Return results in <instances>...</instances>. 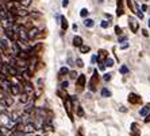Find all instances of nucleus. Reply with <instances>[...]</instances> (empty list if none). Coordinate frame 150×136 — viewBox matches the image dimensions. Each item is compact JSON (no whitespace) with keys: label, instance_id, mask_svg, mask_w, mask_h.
Listing matches in <instances>:
<instances>
[{"label":"nucleus","instance_id":"26","mask_svg":"<svg viewBox=\"0 0 150 136\" xmlns=\"http://www.w3.org/2000/svg\"><path fill=\"white\" fill-rule=\"evenodd\" d=\"M104 63H105V66H108V67H112L114 66V60H112V58H107V60L104 61Z\"/></svg>","mask_w":150,"mask_h":136},{"label":"nucleus","instance_id":"34","mask_svg":"<svg viewBox=\"0 0 150 136\" xmlns=\"http://www.w3.org/2000/svg\"><path fill=\"white\" fill-rule=\"evenodd\" d=\"M68 86H69V82H68V81H62V82H61V89H67Z\"/></svg>","mask_w":150,"mask_h":136},{"label":"nucleus","instance_id":"1","mask_svg":"<svg viewBox=\"0 0 150 136\" xmlns=\"http://www.w3.org/2000/svg\"><path fill=\"white\" fill-rule=\"evenodd\" d=\"M100 82V76H99L98 70H93V74H92L91 80H89V84H88V89L91 92H96L98 90V85Z\"/></svg>","mask_w":150,"mask_h":136},{"label":"nucleus","instance_id":"8","mask_svg":"<svg viewBox=\"0 0 150 136\" xmlns=\"http://www.w3.org/2000/svg\"><path fill=\"white\" fill-rule=\"evenodd\" d=\"M38 34H39V28L38 27H34V26H31L30 28H27L28 41H34V39H37V38H38Z\"/></svg>","mask_w":150,"mask_h":136},{"label":"nucleus","instance_id":"9","mask_svg":"<svg viewBox=\"0 0 150 136\" xmlns=\"http://www.w3.org/2000/svg\"><path fill=\"white\" fill-rule=\"evenodd\" d=\"M127 100H129L130 104H133V105H139L141 102H142V98H141V96H138L137 93H130L129 97H127Z\"/></svg>","mask_w":150,"mask_h":136},{"label":"nucleus","instance_id":"32","mask_svg":"<svg viewBox=\"0 0 150 136\" xmlns=\"http://www.w3.org/2000/svg\"><path fill=\"white\" fill-rule=\"evenodd\" d=\"M115 34L118 35V36H120V35L123 34V31H122V28L119 27V26H115Z\"/></svg>","mask_w":150,"mask_h":136},{"label":"nucleus","instance_id":"31","mask_svg":"<svg viewBox=\"0 0 150 136\" xmlns=\"http://www.w3.org/2000/svg\"><path fill=\"white\" fill-rule=\"evenodd\" d=\"M119 72H120V73H122V74H127V73H129V67H127V66H125V65H123V66H120V69H119Z\"/></svg>","mask_w":150,"mask_h":136},{"label":"nucleus","instance_id":"48","mask_svg":"<svg viewBox=\"0 0 150 136\" xmlns=\"http://www.w3.org/2000/svg\"><path fill=\"white\" fill-rule=\"evenodd\" d=\"M131 136H138V135H131Z\"/></svg>","mask_w":150,"mask_h":136},{"label":"nucleus","instance_id":"36","mask_svg":"<svg viewBox=\"0 0 150 136\" xmlns=\"http://www.w3.org/2000/svg\"><path fill=\"white\" fill-rule=\"evenodd\" d=\"M135 14H137V16L139 18V19H142V18H143V14H142V11H139V10H138V11H137V12H135Z\"/></svg>","mask_w":150,"mask_h":136},{"label":"nucleus","instance_id":"43","mask_svg":"<svg viewBox=\"0 0 150 136\" xmlns=\"http://www.w3.org/2000/svg\"><path fill=\"white\" fill-rule=\"evenodd\" d=\"M3 58H1V53H0V67H1V66H3Z\"/></svg>","mask_w":150,"mask_h":136},{"label":"nucleus","instance_id":"6","mask_svg":"<svg viewBox=\"0 0 150 136\" xmlns=\"http://www.w3.org/2000/svg\"><path fill=\"white\" fill-rule=\"evenodd\" d=\"M22 131H23L26 135H28V133H33V132L37 131V125H35L33 121H28V123H26L25 125L22 127Z\"/></svg>","mask_w":150,"mask_h":136},{"label":"nucleus","instance_id":"13","mask_svg":"<svg viewBox=\"0 0 150 136\" xmlns=\"http://www.w3.org/2000/svg\"><path fill=\"white\" fill-rule=\"evenodd\" d=\"M118 3V8H116V15L118 16H122L125 14V10H123V0H116Z\"/></svg>","mask_w":150,"mask_h":136},{"label":"nucleus","instance_id":"23","mask_svg":"<svg viewBox=\"0 0 150 136\" xmlns=\"http://www.w3.org/2000/svg\"><path fill=\"white\" fill-rule=\"evenodd\" d=\"M126 3H127V7L130 8V11L135 14L137 10H135V7H134V4H133V0H126Z\"/></svg>","mask_w":150,"mask_h":136},{"label":"nucleus","instance_id":"21","mask_svg":"<svg viewBox=\"0 0 150 136\" xmlns=\"http://www.w3.org/2000/svg\"><path fill=\"white\" fill-rule=\"evenodd\" d=\"M84 26L88 27V28H91V27H93L95 26V22L92 20V19H85V20H84Z\"/></svg>","mask_w":150,"mask_h":136},{"label":"nucleus","instance_id":"3","mask_svg":"<svg viewBox=\"0 0 150 136\" xmlns=\"http://www.w3.org/2000/svg\"><path fill=\"white\" fill-rule=\"evenodd\" d=\"M87 85V77L85 74H80V76L76 78V92L77 93H81L84 90V88Z\"/></svg>","mask_w":150,"mask_h":136},{"label":"nucleus","instance_id":"27","mask_svg":"<svg viewBox=\"0 0 150 136\" xmlns=\"http://www.w3.org/2000/svg\"><path fill=\"white\" fill-rule=\"evenodd\" d=\"M68 76H69L72 80H76L77 77H79V74H77L76 70H72V72H69V74H68Z\"/></svg>","mask_w":150,"mask_h":136},{"label":"nucleus","instance_id":"12","mask_svg":"<svg viewBox=\"0 0 150 136\" xmlns=\"http://www.w3.org/2000/svg\"><path fill=\"white\" fill-rule=\"evenodd\" d=\"M59 23H61V30H62V32H65L68 30V27H69V23H68V19L65 16H59Z\"/></svg>","mask_w":150,"mask_h":136},{"label":"nucleus","instance_id":"24","mask_svg":"<svg viewBox=\"0 0 150 136\" xmlns=\"http://www.w3.org/2000/svg\"><path fill=\"white\" fill-rule=\"evenodd\" d=\"M101 96H103V97H111V92H110L107 88H103V89H101Z\"/></svg>","mask_w":150,"mask_h":136},{"label":"nucleus","instance_id":"10","mask_svg":"<svg viewBox=\"0 0 150 136\" xmlns=\"http://www.w3.org/2000/svg\"><path fill=\"white\" fill-rule=\"evenodd\" d=\"M129 27H130V30H131V32H134V34H135V32L139 30V23H138V20H137V19L130 18V19H129Z\"/></svg>","mask_w":150,"mask_h":136},{"label":"nucleus","instance_id":"20","mask_svg":"<svg viewBox=\"0 0 150 136\" xmlns=\"http://www.w3.org/2000/svg\"><path fill=\"white\" fill-rule=\"evenodd\" d=\"M74 109H76L77 116H79V117H83V116H84V109H83V107H81V105H77Z\"/></svg>","mask_w":150,"mask_h":136},{"label":"nucleus","instance_id":"19","mask_svg":"<svg viewBox=\"0 0 150 136\" xmlns=\"http://www.w3.org/2000/svg\"><path fill=\"white\" fill-rule=\"evenodd\" d=\"M79 49H80V53H81V54H87V53L91 51V47H89L88 45H84V43L80 46V47H79Z\"/></svg>","mask_w":150,"mask_h":136},{"label":"nucleus","instance_id":"11","mask_svg":"<svg viewBox=\"0 0 150 136\" xmlns=\"http://www.w3.org/2000/svg\"><path fill=\"white\" fill-rule=\"evenodd\" d=\"M107 58H108V53H107V50H99L98 62H104Z\"/></svg>","mask_w":150,"mask_h":136},{"label":"nucleus","instance_id":"14","mask_svg":"<svg viewBox=\"0 0 150 136\" xmlns=\"http://www.w3.org/2000/svg\"><path fill=\"white\" fill-rule=\"evenodd\" d=\"M131 135H141V131H139V125L138 123H133L131 124Z\"/></svg>","mask_w":150,"mask_h":136},{"label":"nucleus","instance_id":"5","mask_svg":"<svg viewBox=\"0 0 150 136\" xmlns=\"http://www.w3.org/2000/svg\"><path fill=\"white\" fill-rule=\"evenodd\" d=\"M42 49H43V43H34V45L31 46V47H28V49H26L28 53H30V55L34 57V55H38L39 53L42 51Z\"/></svg>","mask_w":150,"mask_h":136},{"label":"nucleus","instance_id":"16","mask_svg":"<svg viewBox=\"0 0 150 136\" xmlns=\"http://www.w3.org/2000/svg\"><path fill=\"white\" fill-rule=\"evenodd\" d=\"M19 96H21V97H19V101H21L22 104H26V102H27L28 100H30V96H28V94L26 93V92H23V93H21V94H19Z\"/></svg>","mask_w":150,"mask_h":136},{"label":"nucleus","instance_id":"38","mask_svg":"<svg viewBox=\"0 0 150 136\" xmlns=\"http://www.w3.org/2000/svg\"><path fill=\"white\" fill-rule=\"evenodd\" d=\"M68 4H69V0H62V7L67 8V7H68Z\"/></svg>","mask_w":150,"mask_h":136},{"label":"nucleus","instance_id":"35","mask_svg":"<svg viewBox=\"0 0 150 136\" xmlns=\"http://www.w3.org/2000/svg\"><path fill=\"white\" fill-rule=\"evenodd\" d=\"M111 76H112V74L105 73L104 76H103V80H104V81H110V80H111Z\"/></svg>","mask_w":150,"mask_h":136},{"label":"nucleus","instance_id":"22","mask_svg":"<svg viewBox=\"0 0 150 136\" xmlns=\"http://www.w3.org/2000/svg\"><path fill=\"white\" fill-rule=\"evenodd\" d=\"M3 100H4V102L7 104V107H10V105L14 104V98L11 97V96H6V97H4Z\"/></svg>","mask_w":150,"mask_h":136},{"label":"nucleus","instance_id":"39","mask_svg":"<svg viewBox=\"0 0 150 136\" xmlns=\"http://www.w3.org/2000/svg\"><path fill=\"white\" fill-rule=\"evenodd\" d=\"M96 61H98V57H96V55H92V58H91V62H92V63H95V62H96Z\"/></svg>","mask_w":150,"mask_h":136},{"label":"nucleus","instance_id":"17","mask_svg":"<svg viewBox=\"0 0 150 136\" xmlns=\"http://www.w3.org/2000/svg\"><path fill=\"white\" fill-rule=\"evenodd\" d=\"M68 74H69V69H68L67 66H64V67H61L58 72V78H62V77L68 76Z\"/></svg>","mask_w":150,"mask_h":136},{"label":"nucleus","instance_id":"25","mask_svg":"<svg viewBox=\"0 0 150 136\" xmlns=\"http://www.w3.org/2000/svg\"><path fill=\"white\" fill-rule=\"evenodd\" d=\"M19 3H21V6H22V7L27 8L28 6H30V4L33 3V0H21V1H19Z\"/></svg>","mask_w":150,"mask_h":136},{"label":"nucleus","instance_id":"46","mask_svg":"<svg viewBox=\"0 0 150 136\" xmlns=\"http://www.w3.org/2000/svg\"><path fill=\"white\" fill-rule=\"evenodd\" d=\"M77 135H79V136H83V133H81V128L79 129V132H77Z\"/></svg>","mask_w":150,"mask_h":136},{"label":"nucleus","instance_id":"29","mask_svg":"<svg viewBox=\"0 0 150 136\" xmlns=\"http://www.w3.org/2000/svg\"><path fill=\"white\" fill-rule=\"evenodd\" d=\"M100 26H101V28H108L110 26H111V23H110L108 20H103L100 23Z\"/></svg>","mask_w":150,"mask_h":136},{"label":"nucleus","instance_id":"40","mask_svg":"<svg viewBox=\"0 0 150 136\" xmlns=\"http://www.w3.org/2000/svg\"><path fill=\"white\" fill-rule=\"evenodd\" d=\"M127 47H129V43H125V45H122V46H120V49H123V50H125V49H127Z\"/></svg>","mask_w":150,"mask_h":136},{"label":"nucleus","instance_id":"28","mask_svg":"<svg viewBox=\"0 0 150 136\" xmlns=\"http://www.w3.org/2000/svg\"><path fill=\"white\" fill-rule=\"evenodd\" d=\"M88 14H89V11H88L87 8H83V10L80 11V16H81V18H87Z\"/></svg>","mask_w":150,"mask_h":136},{"label":"nucleus","instance_id":"47","mask_svg":"<svg viewBox=\"0 0 150 136\" xmlns=\"http://www.w3.org/2000/svg\"><path fill=\"white\" fill-rule=\"evenodd\" d=\"M147 25H149V27H150V19H149V20H147Z\"/></svg>","mask_w":150,"mask_h":136},{"label":"nucleus","instance_id":"45","mask_svg":"<svg viewBox=\"0 0 150 136\" xmlns=\"http://www.w3.org/2000/svg\"><path fill=\"white\" fill-rule=\"evenodd\" d=\"M123 41H126V36H120L119 38V42H123Z\"/></svg>","mask_w":150,"mask_h":136},{"label":"nucleus","instance_id":"18","mask_svg":"<svg viewBox=\"0 0 150 136\" xmlns=\"http://www.w3.org/2000/svg\"><path fill=\"white\" fill-rule=\"evenodd\" d=\"M149 112H150V104H147V105H145V107H143V108L139 111V115L145 117V116H146Z\"/></svg>","mask_w":150,"mask_h":136},{"label":"nucleus","instance_id":"15","mask_svg":"<svg viewBox=\"0 0 150 136\" xmlns=\"http://www.w3.org/2000/svg\"><path fill=\"white\" fill-rule=\"evenodd\" d=\"M72 42H73V46H74V47H80V46L83 45V38H81V36H79V35H76Z\"/></svg>","mask_w":150,"mask_h":136},{"label":"nucleus","instance_id":"2","mask_svg":"<svg viewBox=\"0 0 150 136\" xmlns=\"http://www.w3.org/2000/svg\"><path fill=\"white\" fill-rule=\"evenodd\" d=\"M64 107H65V111H67L68 113V117L70 119V121L73 123L74 121V116H73V104H72V101H70V96H68L65 100H64Z\"/></svg>","mask_w":150,"mask_h":136},{"label":"nucleus","instance_id":"37","mask_svg":"<svg viewBox=\"0 0 150 136\" xmlns=\"http://www.w3.org/2000/svg\"><path fill=\"white\" fill-rule=\"evenodd\" d=\"M145 123H150V112L147 113L146 116H145Z\"/></svg>","mask_w":150,"mask_h":136},{"label":"nucleus","instance_id":"30","mask_svg":"<svg viewBox=\"0 0 150 136\" xmlns=\"http://www.w3.org/2000/svg\"><path fill=\"white\" fill-rule=\"evenodd\" d=\"M57 94H58V96L62 98V100H65V98L68 97V94L65 93V92H62V90H57Z\"/></svg>","mask_w":150,"mask_h":136},{"label":"nucleus","instance_id":"7","mask_svg":"<svg viewBox=\"0 0 150 136\" xmlns=\"http://www.w3.org/2000/svg\"><path fill=\"white\" fill-rule=\"evenodd\" d=\"M3 34L4 36L8 39V41H11V42H14V41H16V34L14 32V30L11 27H7V28H3Z\"/></svg>","mask_w":150,"mask_h":136},{"label":"nucleus","instance_id":"42","mask_svg":"<svg viewBox=\"0 0 150 136\" xmlns=\"http://www.w3.org/2000/svg\"><path fill=\"white\" fill-rule=\"evenodd\" d=\"M141 8H142V11H147V6H146V4H142V7H141Z\"/></svg>","mask_w":150,"mask_h":136},{"label":"nucleus","instance_id":"41","mask_svg":"<svg viewBox=\"0 0 150 136\" xmlns=\"http://www.w3.org/2000/svg\"><path fill=\"white\" fill-rule=\"evenodd\" d=\"M142 34H143V36H149V32L146 30H142Z\"/></svg>","mask_w":150,"mask_h":136},{"label":"nucleus","instance_id":"4","mask_svg":"<svg viewBox=\"0 0 150 136\" xmlns=\"http://www.w3.org/2000/svg\"><path fill=\"white\" fill-rule=\"evenodd\" d=\"M16 38H19V41H21V42H23V43H25V45L28 42L27 28H26L23 25H22V26H21V28L18 30V32H16Z\"/></svg>","mask_w":150,"mask_h":136},{"label":"nucleus","instance_id":"44","mask_svg":"<svg viewBox=\"0 0 150 136\" xmlns=\"http://www.w3.org/2000/svg\"><path fill=\"white\" fill-rule=\"evenodd\" d=\"M68 62H69V65H70V66H73V61L70 60V58H68Z\"/></svg>","mask_w":150,"mask_h":136},{"label":"nucleus","instance_id":"33","mask_svg":"<svg viewBox=\"0 0 150 136\" xmlns=\"http://www.w3.org/2000/svg\"><path fill=\"white\" fill-rule=\"evenodd\" d=\"M76 65H77V67H84L83 60H81V58H77V60H76Z\"/></svg>","mask_w":150,"mask_h":136}]
</instances>
